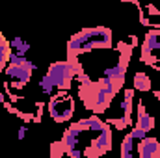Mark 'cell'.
Masks as SVG:
<instances>
[{"mask_svg":"<svg viewBox=\"0 0 160 158\" xmlns=\"http://www.w3.org/2000/svg\"><path fill=\"white\" fill-rule=\"evenodd\" d=\"M132 97H134V89H125V93H123V102H121V110H123V116L121 119L130 126L132 125Z\"/></svg>","mask_w":160,"mask_h":158,"instance_id":"obj_6","label":"cell"},{"mask_svg":"<svg viewBox=\"0 0 160 158\" xmlns=\"http://www.w3.org/2000/svg\"><path fill=\"white\" fill-rule=\"evenodd\" d=\"M134 156V138L127 134L121 141V158H132Z\"/></svg>","mask_w":160,"mask_h":158,"instance_id":"obj_8","label":"cell"},{"mask_svg":"<svg viewBox=\"0 0 160 158\" xmlns=\"http://www.w3.org/2000/svg\"><path fill=\"white\" fill-rule=\"evenodd\" d=\"M30 48H32V45H30V43L26 41V43H24V45H22V47L19 48V50H13V52H17V54H21V56H26V52H28Z\"/></svg>","mask_w":160,"mask_h":158,"instance_id":"obj_13","label":"cell"},{"mask_svg":"<svg viewBox=\"0 0 160 158\" xmlns=\"http://www.w3.org/2000/svg\"><path fill=\"white\" fill-rule=\"evenodd\" d=\"M134 89L140 91H151V80L145 73H136L134 75Z\"/></svg>","mask_w":160,"mask_h":158,"instance_id":"obj_9","label":"cell"},{"mask_svg":"<svg viewBox=\"0 0 160 158\" xmlns=\"http://www.w3.org/2000/svg\"><path fill=\"white\" fill-rule=\"evenodd\" d=\"M93 48H112V30H108L104 26L84 28L67 41L69 58H77Z\"/></svg>","mask_w":160,"mask_h":158,"instance_id":"obj_1","label":"cell"},{"mask_svg":"<svg viewBox=\"0 0 160 158\" xmlns=\"http://www.w3.org/2000/svg\"><path fill=\"white\" fill-rule=\"evenodd\" d=\"M132 138H134V141H140V140H143L145 136H147V132L143 130V128H140V126H136V128H132L130 132H128Z\"/></svg>","mask_w":160,"mask_h":158,"instance_id":"obj_11","label":"cell"},{"mask_svg":"<svg viewBox=\"0 0 160 158\" xmlns=\"http://www.w3.org/2000/svg\"><path fill=\"white\" fill-rule=\"evenodd\" d=\"M6 77H9L11 80H19L22 84H28L32 78V69L26 65H15V63H8V67H4Z\"/></svg>","mask_w":160,"mask_h":158,"instance_id":"obj_5","label":"cell"},{"mask_svg":"<svg viewBox=\"0 0 160 158\" xmlns=\"http://www.w3.org/2000/svg\"><path fill=\"white\" fill-rule=\"evenodd\" d=\"M4 101H6V95H4V93H0V104H4Z\"/></svg>","mask_w":160,"mask_h":158,"instance_id":"obj_15","label":"cell"},{"mask_svg":"<svg viewBox=\"0 0 160 158\" xmlns=\"http://www.w3.org/2000/svg\"><path fill=\"white\" fill-rule=\"evenodd\" d=\"M47 110L56 123H65L75 114V101L69 93H65V89H60V93H54L50 97Z\"/></svg>","mask_w":160,"mask_h":158,"instance_id":"obj_2","label":"cell"},{"mask_svg":"<svg viewBox=\"0 0 160 158\" xmlns=\"http://www.w3.org/2000/svg\"><path fill=\"white\" fill-rule=\"evenodd\" d=\"M136 126H140V128H143L145 132H149L153 126H155V119L151 117L147 112H145V106L140 102L138 104V123H136Z\"/></svg>","mask_w":160,"mask_h":158,"instance_id":"obj_7","label":"cell"},{"mask_svg":"<svg viewBox=\"0 0 160 158\" xmlns=\"http://www.w3.org/2000/svg\"><path fill=\"white\" fill-rule=\"evenodd\" d=\"M155 97H157V99L160 101V91H155Z\"/></svg>","mask_w":160,"mask_h":158,"instance_id":"obj_16","label":"cell"},{"mask_svg":"<svg viewBox=\"0 0 160 158\" xmlns=\"http://www.w3.org/2000/svg\"><path fill=\"white\" fill-rule=\"evenodd\" d=\"M47 77L52 80L56 89H69L71 82L75 78V71H73L69 60L67 62H54V63H50Z\"/></svg>","mask_w":160,"mask_h":158,"instance_id":"obj_3","label":"cell"},{"mask_svg":"<svg viewBox=\"0 0 160 158\" xmlns=\"http://www.w3.org/2000/svg\"><path fill=\"white\" fill-rule=\"evenodd\" d=\"M136 153L142 158H158L160 156V143L155 138H143L140 140L138 147H136Z\"/></svg>","mask_w":160,"mask_h":158,"instance_id":"obj_4","label":"cell"},{"mask_svg":"<svg viewBox=\"0 0 160 158\" xmlns=\"http://www.w3.org/2000/svg\"><path fill=\"white\" fill-rule=\"evenodd\" d=\"M4 41H6V39H4V37H2V34H0V45H2V43H4Z\"/></svg>","mask_w":160,"mask_h":158,"instance_id":"obj_17","label":"cell"},{"mask_svg":"<svg viewBox=\"0 0 160 158\" xmlns=\"http://www.w3.org/2000/svg\"><path fill=\"white\" fill-rule=\"evenodd\" d=\"M26 132H28V128H26V126H21V128H19V132H17V138H19V140H24Z\"/></svg>","mask_w":160,"mask_h":158,"instance_id":"obj_14","label":"cell"},{"mask_svg":"<svg viewBox=\"0 0 160 158\" xmlns=\"http://www.w3.org/2000/svg\"><path fill=\"white\" fill-rule=\"evenodd\" d=\"M24 43H26V41L21 39V37H13V39L9 41V47H11V50H19V48H21Z\"/></svg>","mask_w":160,"mask_h":158,"instance_id":"obj_12","label":"cell"},{"mask_svg":"<svg viewBox=\"0 0 160 158\" xmlns=\"http://www.w3.org/2000/svg\"><path fill=\"white\" fill-rule=\"evenodd\" d=\"M39 89H41V93H43L45 97H52V95H54V91H56V87H54L52 80L48 78L47 75L39 80Z\"/></svg>","mask_w":160,"mask_h":158,"instance_id":"obj_10","label":"cell"}]
</instances>
